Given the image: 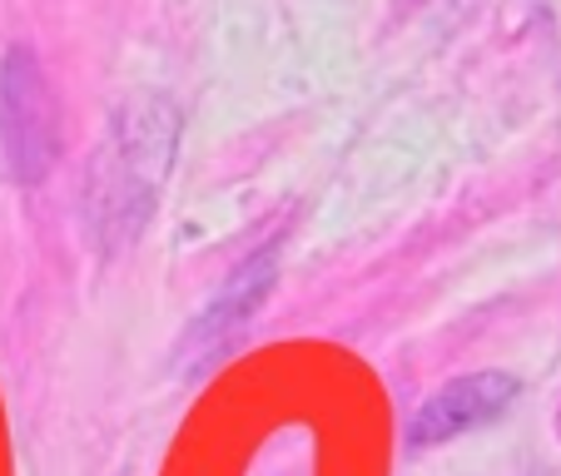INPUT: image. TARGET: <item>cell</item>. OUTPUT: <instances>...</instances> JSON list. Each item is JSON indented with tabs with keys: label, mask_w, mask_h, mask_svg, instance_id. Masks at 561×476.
<instances>
[{
	"label": "cell",
	"mask_w": 561,
	"mask_h": 476,
	"mask_svg": "<svg viewBox=\"0 0 561 476\" xmlns=\"http://www.w3.org/2000/svg\"><path fill=\"white\" fill-rule=\"evenodd\" d=\"M174 139H180V119L170 100L135 95L115 115L95 164V223L105 239L129 244L139 233V223L154 209L159 184L170 179Z\"/></svg>",
	"instance_id": "cell-1"
},
{
	"label": "cell",
	"mask_w": 561,
	"mask_h": 476,
	"mask_svg": "<svg viewBox=\"0 0 561 476\" xmlns=\"http://www.w3.org/2000/svg\"><path fill=\"white\" fill-rule=\"evenodd\" d=\"M517 397V378L507 372H467V378L437 387L423 403V413L413 417V446H437L453 437L488 427L492 417H502Z\"/></svg>",
	"instance_id": "cell-3"
},
{
	"label": "cell",
	"mask_w": 561,
	"mask_h": 476,
	"mask_svg": "<svg viewBox=\"0 0 561 476\" xmlns=\"http://www.w3.org/2000/svg\"><path fill=\"white\" fill-rule=\"evenodd\" d=\"M60 159V115L31 45H11L0 65V170L15 184H41Z\"/></svg>",
	"instance_id": "cell-2"
},
{
	"label": "cell",
	"mask_w": 561,
	"mask_h": 476,
	"mask_svg": "<svg viewBox=\"0 0 561 476\" xmlns=\"http://www.w3.org/2000/svg\"><path fill=\"white\" fill-rule=\"evenodd\" d=\"M274 274H278V254H274V248H264L259 258H249V264L229 278V288L214 298L209 313L199 317L194 343H199L204 352H214V348H224V343H229L239 328H249V317L259 313V303H264L268 288H274Z\"/></svg>",
	"instance_id": "cell-4"
}]
</instances>
